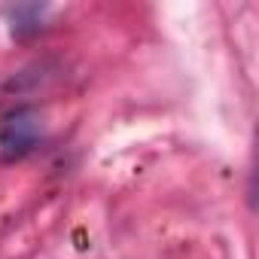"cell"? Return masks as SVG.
I'll return each instance as SVG.
<instances>
[{"label":"cell","instance_id":"obj_1","mask_svg":"<svg viewBox=\"0 0 259 259\" xmlns=\"http://www.w3.org/2000/svg\"><path fill=\"white\" fill-rule=\"evenodd\" d=\"M46 135V122L37 107H16L0 119V159L4 162H19L31 156Z\"/></svg>","mask_w":259,"mask_h":259},{"label":"cell","instance_id":"obj_2","mask_svg":"<svg viewBox=\"0 0 259 259\" xmlns=\"http://www.w3.org/2000/svg\"><path fill=\"white\" fill-rule=\"evenodd\" d=\"M4 16H7L13 40H28L43 31L49 7L46 4H10V7H4Z\"/></svg>","mask_w":259,"mask_h":259}]
</instances>
